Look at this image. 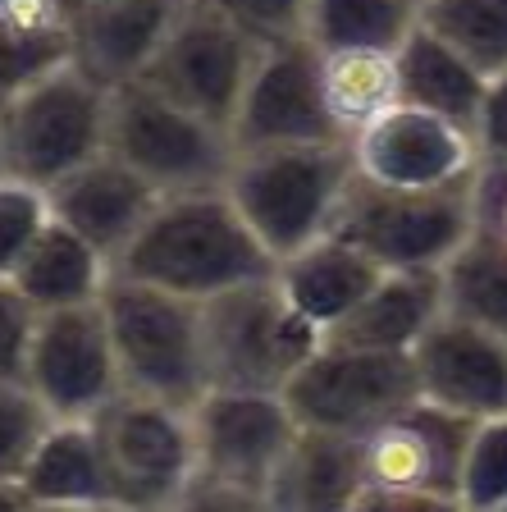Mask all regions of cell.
I'll return each mask as SVG.
<instances>
[{"label": "cell", "instance_id": "4fadbf2b", "mask_svg": "<svg viewBox=\"0 0 507 512\" xmlns=\"http://www.w3.org/2000/svg\"><path fill=\"white\" fill-rule=\"evenodd\" d=\"M23 384L42 398L55 421H92L119 394V366L101 302L37 311L23 357Z\"/></svg>", "mask_w": 507, "mask_h": 512}, {"label": "cell", "instance_id": "30bf717a", "mask_svg": "<svg viewBox=\"0 0 507 512\" xmlns=\"http://www.w3.org/2000/svg\"><path fill=\"white\" fill-rule=\"evenodd\" d=\"M115 508H179L197 471L192 407L119 389L92 416Z\"/></svg>", "mask_w": 507, "mask_h": 512}, {"label": "cell", "instance_id": "9a60e30c", "mask_svg": "<svg viewBox=\"0 0 507 512\" xmlns=\"http://www.w3.org/2000/svg\"><path fill=\"white\" fill-rule=\"evenodd\" d=\"M352 170L389 188H466L480 170L476 133L421 106H389L348 138Z\"/></svg>", "mask_w": 507, "mask_h": 512}, {"label": "cell", "instance_id": "7a4b0ae2", "mask_svg": "<svg viewBox=\"0 0 507 512\" xmlns=\"http://www.w3.org/2000/svg\"><path fill=\"white\" fill-rule=\"evenodd\" d=\"M197 471L179 508H265L297 439V416L275 389L211 384L192 403Z\"/></svg>", "mask_w": 507, "mask_h": 512}, {"label": "cell", "instance_id": "7c38bea8", "mask_svg": "<svg viewBox=\"0 0 507 512\" xmlns=\"http://www.w3.org/2000/svg\"><path fill=\"white\" fill-rule=\"evenodd\" d=\"M252 55L256 42L247 32H238L211 5L183 0L165 32V42L156 46V55L147 60L138 83L156 87L169 101H179V106L229 128L243 78L252 69Z\"/></svg>", "mask_w": 507, "mask_h": 512}, {"label": "cell", "instance_id": "e0dca14e", "mask_svg": "<svg viewBox=\"0 0 507 512\" xmlns=\"http://www.w3.org/2000/svg\"><path fill=\"white\" fill-rule=\"evenodd\" d=\"M156 197L160 192L110 151H96L92 160L46 183L51 215L69 224L74 234H83L92 247H101L110 256V266H115V256L124 252L128 238L138 234V224L151 215Z\"/></svg>", "mask_w": 507, "mask_h": 512}, {"label": "cell", "instance_id": "d6a6232c", "mask_svg": "<svg viewBox=\"0 0 507 512\" xmlns=\"http://www.w3.org/2000/svg\"><path fill=\"white\" fill-rule=\"evenodd\" d=\"M201 5H211L215 14H224L233 28L247 32L261 46V42H279V37H297L307 0H201Z\"/></svg>", "mask_w": 507, "mask_h": 512}, {"label": "cell", "instance_id": "603a6c76", "mask_svg": "<svg viewBox=\"0 0 507 512\" xmlns=\"http://www.w3.org/2000/svg\"><path fill=\"white\" fill-rule=\"evenodd\" d=\"M106 279H110V256L51 215L46 229L37 234V243H32L28 252H23V261L14 266L10 284L19 288L37 311H55V307L96 302L101 288H106Z\"/></svg>", "mask_w": 507, "mask_h": 512}, {"label": "cell", "instance_id": "d4e9b609", "mask_svg": "<svg viewBox=\"0 0 507 512\" xmlns=\"http://www.w3.org/2000/svg\"><path fill=\"white\" fill-rule=\"evenodd\" d=\"M320 96L334 119L338 138L348 142L357 128H366L375 115L398 106V55L380 46H343L320 51Z\"/></svg>", "mask_w": 507, "mask_h": 512}, {"label": "cell", "instance_id": "cb8c5ba5", "mask_svg": "<svg viewBox=\"0 0 507 512\" xmlns=\"http://www.w3.org/2000/svg\"><path fill=\"white\" fill-rule=\"evenodd\" d=\"M393 55H398V92L407 106L434 110V115H448L471 128L480 92H485V74L457 46H448L439 32L416 23Z\"/></svg>", "mask_w": 507, "mask_h": 512}, {"label": "cell", "instance_id": "277c9868", "mask_svg": "<svg viewBox=\"0 0 507 512\" xmlns=\"http://www.w3.org/2000/svg\"><path fill=\"white\" fill-rule=\"evenodd\" d=\"M110 352L119 389L192 407L206 394V352H201V302L165 293L156 284L110 270L101 288Z\"/></svg>", "mask_w": 507, "mask_h": 512}, {"label": "cell", "instance_id": "4dcf8cb0", "mask_svg": "<svg viewBox=\"0 0 507 512\" xmlns=\"http://www.w3.org/2000/svg\"><path fill=\"white\" fill-rule=\"evenodd\" d=\"M55 416L23 380H0V480H19Z\"/></svg>", "mask_w": 507, "mask_h": 512}, {"label": "cell", "instance_id": "f1b7e54d", "mask_svg": "<svg viewBox=\"0 0 507 512\" xmlns=\"http://www.w3.org/2000/svg\"><path fill=\"white\" fill-rule=\"evenodd\" d=\"M457 508L507 512V412L471 421L462 471H457Z\"/></svg>", "mask_w": 507, "mask_h": 512}, {"label": "cell", "instance_id": "2e32d148", "mask_svg": "<svg viewBox=\"0 0 507 512\" xmlns=\"http://www.w3.org/2000/svg\"><path fill=\"white\" fill-rule=\"evenodd\" d=\"M416 394L471 421L507 412V339L466 316H444L412 343Z\"/></svg>", "mask_w": 507, "mask_h": 512}, {"label": "cell", "instance_id": "ac0fdd59", "mask_svg": "<svg viewBox=\"0 0 507 512\" xmlns=\"http://www.w3.org/2000/svg\"><path fill=\"white\" fill-rule=\"evenodd\" d=\"M183 0H83L74 5L69 60L110 92L138 83Z\"/></svg>", "mask_w": 507, "mask_h": 512}, {"label": "cell", "instance_id": "5b68a950", "mask_svg": "<svg viewBox=\"0 0 507 512\" xmlns=\"http://www.w3.org/2000/svg\"><path fill=\"white\" fill-rule=\"evenodd\" d=\"M325 348V334L279 293L275 270L201 302L206 389H284L297 366Z\"/></svg>", "mask_w": 507, "mask_h": 512}, {"label": "cell", "instance_id": "7402d4cb", "mask_svg": "<svg viewBox=\"0 0 507 512\" xmlns=\"http://www.w3.org/2000/svg\"><path fill=\"white\" fill-rule=\"evenodd\" d=\"M361 485H366L361 439L297 426V439H293V448H288L275 485H270L265 508H293V512L352 508Z\"/></svg>", "mask_w": 507, "mask_h": 512}, {"label": "cell", "instance_id": "ba28073f", "mask_svg": "<svg viewBox=\"0 0 507 512\" xmlns=\"http://www.w3.org/2000/svg\"><path fill=\"white\" fill-rule=\"evenodd\" d=\"M106 151L138 170L156 192H192L220 188L238 147L224 124L169 101L147 83H124L110 92Z\"/></svg>", "mask_w": 507, "mask_h": 512}, {"label": "cell", "instance_id": "9c48e42d", "mask_svg": "<svg viewBox=\"0 0 507 512\" xmlns=\"http://www.w3.org/2000/svg\"><path fill=\"white\" fill-rule=\"evenodd\" d=\"M466 435L471 416L416 394L361 439L366 485L352 508H457Z\"/></svg>", "mask_w": 507, "mask_h": 512}, {"label": "cell", "instance_id": "52a82bcc", "mask_svg": "<svg viewBox=\"0 0 507 512\" xmlns=\"http://www.w3.org/2000/svg\"><path fill=\"white\" fill-rule=\"evenodd\" d=\"M110 87L74 60H60L5 96V170L55 183L74 165L106 151Z\"/></svg>", "mask_w": 507, "mask_h": 512}, {"label": "cell", "instance_id": "5bb4252c", "mask_svg": "<svg viewBox=\"0 0 507 512\" xmlns=\"http://www.w3.org/2000/svg\"><path fill=\"white\" fill-rule=\"evenodd\" d=\"M233 147L275 142H343L320 96V51L297 32L261 42L229 119Z\"/></svg>", "mask_w": 507, "mask_h": 512}, {"label": "cell", "instance_id": "6da1fadb", "mask_svg": "<svg viewBox=\"0 0 507 512\" xmlns=\"http://www.w3.org/2000/svg\"><path fill=\"white\" fill-rule=\"evenodd\" d=\"M110 270L206 302L233 284L270 275L275 256L247 229L220 183V188L160 192L151 215L138 224V234L124 243Z\"/></svg>", "mask_w": 507, "mask_h": 512}, {"label": "cell", "instance_id": "f35d334b", "mask_svg": "<svg viewBox=\"0 0 507 512\" xmlns=\"http://www.w3.org/2000/svg\"><path fill=\"white\" fill-rule=\"evenodd\" d=\"M0 174H5V96H0Z\"/></svg>", "mask_w": 507, "mask_h": 512}, {"label": "cell", "instance_id": "e575fe53", "mask_svg": "<svg viewBox=\"0 0 507 512\" xmlns=\"http://www.w3.org/2000/svg\"><path fill=\"white\" fill-rule=\"evenodd\" d=\"M471 224L507 243V160H480L471 179Z\"/></svg>", "mask_w": 507, "mask_h": 512}, {"label": "cell", "instance_id": "8992f818", "mask_svg": "<svg viewBox=\"0 0 507 512\" xmlns=\"http://www.w3.org/2000/svg\"><path fill=\"white\" fill-rule=\"evenodd\" d=\"M329 234L361 247L380 270H439L471 234V183L389 188L352 170Z\"/></svg>", "mask_w": 507, "mask_h": 512}, {"label": "cell", "instance_id": "8d00e7d4", "mask_svg": "<svg viewBox=\"0 0 507 512\" xmlns=\"http://www.w3.org/2000/svg\"><path fill=\"white\" fill-rule=\"evenodd\" d=\"M471 133H476L480 160H507V69L485 78Z\"/></svg>", "mask_w": 507, "mask_h": 512}, {"label": "cell", "instance_id": "83f0119b", "mask_svg": "<svg viewBox=\"0 0 507 512\" xmlns=\"http://www.w3.org/2000/svg\"><path fill=\"white\" fill-rule=\"evenodd\" d=\"M421 23L485 78L507 69V0H421Z\"/></svg>", "mask_w": 507, "mask_h": 512}, {"label": "cell", "instance_id": "1f68e13d", "mask_svg": "<svg viewBox=\"0 0 507 512\" xmlns=\"http://www.w3.org/2000/svg\"><path fill=\"white\" fill-rule=\"evenodd\" d=\"M0 19L28 42L69 55V42H74V5L69 0H0Z\"/></svg>", "mask_w": 507, "mask_h": 512}, {"label": "cell", "instance_id": "d6986e66", "mask_svg": "<svg viewBox=\"0 0 507 512\" xmlns=\"http://www.w3.org/2000/svg\"><path fill=\"white\" fill-rule=\"evenodd\" d=\"M375 279H380V266H375L361 247H352L348 238H338V234H320V238H311V243H302L297 252L275 261L279 293H284L325 339L338 320L366 298Z\"/></svg>", "mask_w": 507, "mask_h": 512}, {"label": "cell", "instance_id": "484cf974", "mask_svg": "<svg viewBox=\"0 0 507 512\" xmlns=\"http://www.w3.org/2000/svg\"><path fill=\"white\" fill-rule=\"evenodd\" d=\"M416 23H421V0H307L302 5V37L316 51H343V46L398 51Z\"/></svg>", "mask_w": 507, "mask_h": 512}, {"label": "cell", "instance_id": "74e56055", "mask_svg": "<svg viewBox=\"0 0 507 512\" xmlns=\"http://www.w3.org/2000/svg\"><path fill=\"white\" fill-rule=\"evenodd\" d=\"M0 508H28L19 480H0Z\"/></svg>", "mask_w": 507, "mask_h": 512}, {"label": "cell", "instance_id": "f546056e", "mask_svg": "<svg viewBox=\"0 0 507 512\" xmlns=\"http://www.w3.org/2000/svg\"><path fill=\"white\" fill-rule=\"evenodd\" d=\"M51 220V202H46V188L19 174H0V279H10L14 266L23 261L37 234Z\"/></svg>", "mask_w": 507, "mask_h": 512}, {"label": "cell", "instance_id": "3957f363", "mask_svg": "<svg viewBox=\"0 0 507 512\" xmlns=\"http://www.w3.org/2000/svg\"><path fill=\"white\" fill-rule=\"evenodd\" d=\"M352 179L348 142H275L238 147L224 192L270 256H288L329 234L338 197Z\"/></svg>", "mask_w": 507, "mask_h": 512}, {"label": "cell", "instance_id": "836d02e7", "mask_svg": "<svg viewBox=\"0 0 507 512\" xmlns=\"http://www.w3.org/2000/svg\"><path fill=\"white\" fill-rule=\"evenodd\" d=\"M37 325V307L10 279H0V380H23V357Z\"/></svg>", "mask_w": 507, "mask_h": 512}, {"label": "cell", "instance_id": "d590c367", "mask_svg": "<svg viewBox=\"0 0 507 512\" xmlns=\"http://www.w3.org/2000/svg\"><path fill=\"white\" fill-rule=\"evenodd\" d=\"M60 60H69V55H55L46 46L28 42V37H19L10 23L0 19V96H10L14 87H23L28 78H37L42 69H51Z\"/></svg>", "mask_w": 507, "mask_h": 512}, {"label": "cell", "instance_id": "8fae6325", "mask_svg": "<svg viewBox=\"0 0 507 512\" xmlns=\"http://www.w3.org/2000/svg\"><path fill=\"white\" fill-rule=\"evenodd\" d=\"M279 394L297 426L366 439L380 421L416 398V371L407 352L325 343L307 366H297Z\"/></svg>", "mask_w": 507, "mask_h": 512}, {"label": "cell", "instance_id": "4316f807", "mask_svg": "<svg viewBox=\"0 0 507 512\" xmlns=\"http://www.w3.org/2000/svg\"><path fill=\"white\" fill-rule=\"evenodd\" d=\"M439 279H444V311L507 339V243L471 224L462 247L439 266Z\"/></svg>", "mask_w": 507, "mask_h": 512}, {"label": "cell", "instance_id": "ffe728a7", "mask_svg": "<svg viewBox=\"0 0 507 512\" xmlns=\"http://www.w3.org/2000/svg\"><path fill=\"white\" fill-rule=\"evenodd\" d=\"M444 316L439 270H380L370 293L329 330L325 343L375 352H412V343Z\"/></svg>", "mask_w": 507, "mask_h": 512}, {"label": "cell", "instance_id": "ab89813d", "mask_svg": "<svg viewBox=\"0 0 507 512\" xmlns=\"http://www.w3.org/2000/svg\"><path fill=\"white\" fill-rule=\"evenodd\" d=\"M69 5H83V0H69Z\"/></svg>", "mask_w": 507, "mask_h": 512}, {"label": "cell", "instance_id": "44dd1931", "mask_svg": "<svg viewBox=\"0 0 507 512\" xmlns=\"http://www.w3.org/2000/svg\"><path fill=\"white\" fill-rule=\"evenodd\" d=\"M19 485L28 508H115L92 421H51Z\"/></svg>", "mask_w": 507, "mask_h": 512}]
</instances>
